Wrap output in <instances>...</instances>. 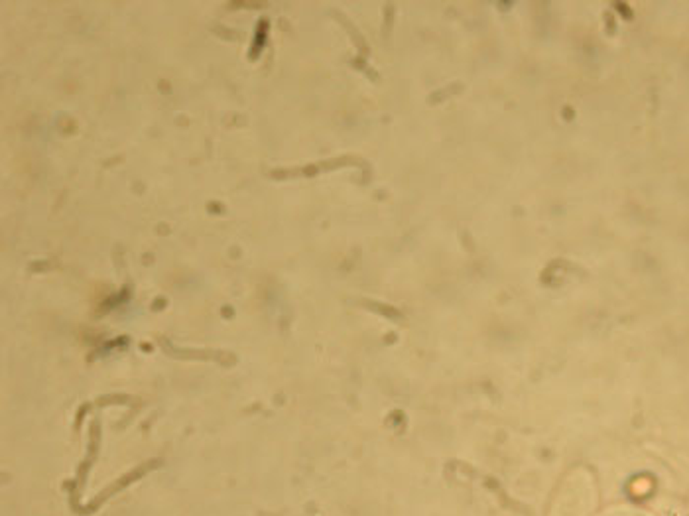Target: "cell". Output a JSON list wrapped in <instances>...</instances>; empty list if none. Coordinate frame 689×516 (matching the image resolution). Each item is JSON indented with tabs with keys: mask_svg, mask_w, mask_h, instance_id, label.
Listing matches in <instances>:
<instances>
[]
</instances>
